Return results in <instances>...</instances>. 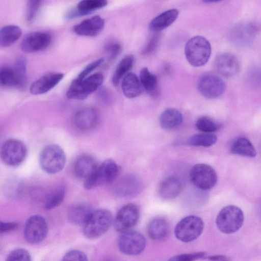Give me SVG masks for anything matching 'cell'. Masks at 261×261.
I'll return each mask as SVG.
<instances>
[{"label":"cell","instance_id":"obj_1","mask_svg":"<svg viewBox=\"0 0 261 261\" xmlns=\"http://www.w3.org/2000/svg\"><path fill=\"white\" fill-rule=\"evenodd\" d=\"M211 54V46L204 37L195 36L190 39L185 48V57L190 64L201 67L208 61Z\"/></svg>","mask_w":261,"mask_h":261},{"label":"cell","instance_id":"obj_2","mask_svg":"<svg viewBox=\"0 0 261 261\" xmlns=\"http://www.w3.org/2000/svg\"><path fill=\"white\" fill-rule=\"evenodd\" d=\"M113 221L112 215L109 211L99 209L93 211L83 225V233L90 239L100 237L108 231Z\"/></svg>","mask_w":261,"mask_h":261},{"label":"cell","instance_id":"obj_3","mask_svg":"<svg viewBox=\"0 0 261 261\" xmlns=\"http://www.w3.org/2000/svg\"><path fill=\"white\" fill-rule=\"evenodd\" d=\"M244 214L237 206L227 205L219 212L216 220L218 229L222 233L230 234L239 230L244 222Z\"/></svg>","mask_w":261,"mask_h":261},{"label":"cell","instance_id":"obj_4","mask_svg":"<svg viewBox=\"0 0 261 261\" xmlns=\"http://www.w3.org/2000/svg\"><path fill=\"white\" fill-rule=\"evenodd\" d=\"M120 172L119 165L113 160L109 159L98 165L94 172L84 182L86 190L111 183L116 179Z\"/></svg>","mask_w":261,"mask_h":261},{"label":"cell","instance_id":"obj_5","mask_svg":"<svg viewBox=\"0 0 261 261\" xmlns=\"http://www.w3.org/2000/svg\"><path fill=\"white\" fill-rule=\"evenodd\" d=\"M104 80L101 73H95L83 80L75 79L71 83L67 92L68 98L83 100L94 91L98 90Z\"/></svg>","mask_w":261,"mask_h":261},{"label":"cell","instance_id":"obj_6","mask_svg":"<svg viewBox=\"0 0 261 261\" xmlns=\"http://www.w3.org/2000/svg\"><path fill=\"white\" fill-rule=\"evenodd\" d=\"M39 163L43 171L48 174H55L64 168L66 155L59 146L50 144L45 147L40 152Z\"/></svg>","mask_w":261,"mask_h":261},{"label":"cell","instance_id":"obj_7","mask_svg":"<svg viewBox=\"0 0 261 261\" xmlns=\"http://www.w3.org/2000/svg\"><path fill=\"white\" fill-rule=\"evenodd\" d=\"M204 223L201 218L194 215L184 217L176 224L174 229L175 237L182 242L196 240L202 233Z\"/></svg>","mask_w":261,"mask_h":261},{"label":"cell","instance_id":"obj_8","mask_svg":"<svg viewBox=\"0 0 261 261\" xmlns=\"http://www.w3.org/2000/svg\"><path fill=\"white\" fill-rule=\"evenodd\" d=\"M189 176L192 184L202 190L213 188L218 179L215 169L210 165L203 163L194 165L190 170Z\"/></svg>","mask_w":261,"mask_h":261},{"label":"cell","instance_id":"obj_9","mask_svg":"<svg viewBox=\"0 0 261 261\" xmlns=\"http://www.w3.org/2000/svg\"><path fill=\"white\" fill-rule=\"evenodd\" d=\"M27 149L25 144L16 139H9L2 145L1 156L8 166L14 167L21 164L25 160Z\"/></svg>","mask_w":261,"mask_h":261},{"label":"cell","instance_id":"obj_10","mask_svg":"<svg viewBox=\"0 0 261 261\" xmlns=\"http://www.w3.org/2000/svg\"><path fill=\"white\" fill-rule=\"evenodd\" d=\"M118 246L120 251L124 254L138 255L145 249L146 239L142 233L130 230L121 233Z\"/></svg>","mask_w":261,"mask_h":261},{"label":"cell","instance_id":"obj_11","mask_svg":"<svg viewBox=\"0 0 261 261\" xmlns=\"http://www.w3.org/2000/svg\"><path fill=\"white\" fill-rule=\"evenodd\" d=\"M140 217V209L135 203H127L117 212L114 220V227L116 231L122 233L134 227Z\"/></svg>","mask_w":261,"mask_h":261},{"label":"cell","instance_id":"obj_12","mask_svg":"<svg viewBox=\"0 0 261 261\" xmlns=\"http://www.w3.org/2000/svg\"><path fill=\"white\" fill-rule=\"evenodd\" d=\"M48 232L47 223L44 218L39 215L31 216L27 220L24 227V238L31 244L42 242Z\"/></svg>","mask_w":261,"mask_h":261},{"label":"cell","instance_id":"obj_13","mask_svg":"<svg viewBox=\"0 0 261 261\" xmlns=\"http://www.w3.org/2000/svg\"><path fill=\"white\" fill-rule=\"evenodd\" d=\"M225 84L218 75L206 73L202 75L198 80L197 88L200 93L208 99L219 97L225 90Z\"/></svg>","mask_w":261,"mask_h":261},{"label":"cell","instance_id":"obj_14","mask_svg":"<svg viewBox=\"0 0 261 261\" xmlns=\"http://www.w3.org/2000/svg\"><path fill=\"white\" fill-rule=\"evenodd\" d=\"M260 27L254 22H243L237 24L231 32L230 37L231 42L240 47L248 45L253 40Z\"/></svg>","mask_w":261,"mask_h":261},{"label":"cell","instance_id":"obj_15","mask_svg":"<svg viewBox=\"0 0 261 261\" xmlns=\"http://www.w3.org/2000/svg\"><path fill=\"white\" fill-rule=\"evenodd\" d=\"M51 41V35L47 32L35 31L27 34L20 43V48L24 53H31L47 48Z\"/></svg>","mask_w":261,"mask_h":261},{"label":"cell","instance_id":"obj_16","mask_svg":"<svg viewBox=\"0 0 261 261\" xmlns=\"http://www.w3.org/2000/svg\"><path fill=\"white\" fill-rule=\"evenodd\" d=\"M143 189L141 180L137 176L127 174L122 177L116 184L115 193L121 197H132L139 194Z\"/></svg>","mask_w":261,"mask_h":261},{"label":"cell","instance_id":"obj_17","mask_svg":"<svg viewBox=\"0 0 261 261\" xmlns=\"http://www.w3.org/2000/svg\"><path fill=\"white\" fill-rule=\"evenodd\" d=\"M214 65L217 72L226 77L234 76L239 72L240 68L237 58L228 53L218 55L214 61Z\"/></svg>","mask_w":261,"mask_h":261},{"label":"cell","instance_id":"obj_18","mask_svg":"<svg viewBox=\"0 0 261 261\" xmlns=\"http://www.w3.org/2000/svg\"><path fill=\"white\" fill-rule=\"evenodd\" d=\"M63 77L64 74L60 72H50L45 74L31 84L30 92L34 95L45 93L56 87Z\"/></svg>","mask_w":261,"mask_h":261},{"label":"cell","instance_id":"obj_19","mask_svg":"<svg viewBox=\"0 0 261 261\" xmlns=\"http://www.w3.org/2000/svg\"><path fill=\"white\" fill-rule=\"evenodd\" d=\"M98 119V114L95 109L85 108L76 112L73 122L78 129L87 132L93 129L96 126Z\"/></svg>","mask_w":261,"mask_h":261},{"label":"cell","instance_id":"obj_20","mask_svg":"<svg viewBox=\"0 0 261 261\" xmlns=\"http://www.w3.org/2000/svg\"><path fill=\"white\" fill-rule=\"evenodd\" d=\"M104 27V19L96 15L77 24L73 30L76 34L80 36L95 37L102 31Z\"/></svg>","mask_w":261,"mask_h":261},{"label":"cell","instance_id":"obj_21","mask_svg":"<svg viewBox=\"0 0 261 261\" xmlns=\"http://www.w3.org/2000/svg\"><path fill=\"white\" fill-rule=\"evenodd\" d=\"M182 190L181 180L176 176H170L164 179L159 187V194L164 200L177 197Z\"/></svg>","mask_w":261,"mask_h":261},{"label":"cell","instance_id":"obj_22","mask_svg":"<svg viewBox=\"0 0 261 261\" xmlns=\"http://www.w3.org/2000/svg\"><path fill=\"white\" fill-rule=\"evenodd\" d=\"M95 160L87 154L79 156L75 161L73 171L75 175L81 178L87 179L94 172L98 167Z\"/></svg>","mask_w":261,"mask_h":261},{"label":"cell","instance_id":"obj_23","mask_svg":"<svg viewBox=\"0 0 261 261\" xmlns=\"http://www.w3.org/2000/svg\"><path fill=\"white\" fill-rule=\"evenodd\" d=\"M169 232L168 222L163 217L154 218L147 225V233L153 240H163L168 236Z\"/></svg>","mask_w":261,"mask_h":261},{"label":"cell","instance_id":"obj_24","mask_svg":"<svg viewBox=\"0 0 261 261\" xmlns=\"http://www.w3.org/2000/svg\"><path fill=\"white\" fill-rule=\"evenodd\" d=\"M121 89L124 95L128 98L138 97L144 89L139 78L130 72L122 80Z\"/></svg>","mask_w":261,"mask_h":261},{"label":"cell","instance_id":"obj_25","mask_svg":"<svg viewBox=\"0 0 261 261\" xmlns=\"http://www.w3.org/2000/svg\"><path fill=\"white\" fill-rule=\"evenodd\" d=\"M92 208L89 204L77 203L69 210L68 217L69 221L75 225H84L93 212Z\"/></svg>","mask_w":261,"mask_h":261},{"label":"cell","instance_id":"obj_26","mask_svg":"<svg viewBox=\"0 0 261 261\" xmlns=\"http://www.w3.org/2000/svg\"><path fill=\"white\" fill-rule=\"evenodd\" d=\"M178 14V11L175 9L163 12L151 20L149 24L150 29L154 32L164 30L175 21Z\"/></svg>","mask_w":261,"mask_h":261},{"label":"cell","instance_id":"obj_27","mask_svg":"<svg viewBox=\"0 0 261 261\" xmlns=\"http://www.w3.org/2000/svg\"><path fill=\"white\" fill-rule=\"evenodd\" d=\"M159 121L162 128L166 129H173L178 127L182 124L183 116L178 110L168 108L162 113Z\"/></svg>","mask_w":261,"mask_h":261},{"label":"cell","instance_id":"obj_28","mask_svg":"<svg viewBox=\"0 0 261 261\" xmlns=\"http://www.w3.org/2000/svg\"><path fill=\"white\" fill-rule=\"evenodd\" d=\"M139 79L144 89L152 97L158 96L160 90L156 76L151 73L147 68H142Z\"/></svg>","mask_w":261,"mask_h":261},{"label":"cell","instance_id":"obj_29","mask_svg":"<svg viewBox=\"0 0 261 261\" xmlns=\"http://www.w3.org/2000/svg\"><path fill=\"white\" fill-rule=\"evenodd\" d=\"M230 150L232 154L248 158H253L256 155V150L252 143L244 137L236 139L232 142Z\"/></svg>","mask_w":261,"mask_h":261},{"label":"cell","instance_id":"obj_30","mask_svg":"<svg viewBox=\"0 0 261 261\" xmlns=\"http://www.w3.org/2000/svg\"><path fill=\"white\" fill-rule=\"evenodd\" d=\"M21 29L16 25H7L0 31L1 47H9L16 42L21 36Z\"/></svg>","mask_w":261,"mask_h":261},{"label":"cell","instance_id":"obj_31","mask_svg":"<svg viewBox=\"0 0 261 261\" xmlns=\"http://www.w3.org/2000/svg\"><path fill=\"white\" fill-rule=\"evenodd\" d=\"M134 58L132 55L124 57L117 65L112 76V83L117 86L121 80L126 75L132 68Z\"/></svg>","mask_w":261,"mask_h":261},{"label":"cell","instance_id":"obj_32","mask_svg":"<svg viewBox=\"0 0 261 261\" xmlns=\"http://www.w3.org/2000/svg\"><path fill=\"white\" fill-rule=\"evenodd\" d=\"M217 140V136L212 133H201L189 137L187 143L191 146L208 147L214 145Z\"/></svg>","mask_w":261,"mask_h":261},{"label":"cell","instance_id":"obj_33","mask_svg":"<svg viewBox=\"0 0 261 261\" xmlns=\"http://www.w3.org/2000/svg\"><path fill=\"white\" fill-rule=\"evenodd\" d=\"M0 83L2 86L7 87L20 88L19 80L14 68L4 66L0 70Z\"/></svg>","mask_w":261,"mask_h":261},{"label":"cell","instance_id":"obj_34","mask_svg":"<svg viewBox=\"0 0 261 261\" xmlns=\"http://www.w3.org/2000/svg\"><path fill=\"white\" fill-rule=\"evenodd\" d=\"M107 3L105 0H84L80 1L75 7L83 16L105 7Z\"/></svg>","mask_w":261,"mask_h":261},{"label":"cell","instance_id":"obj_35","mask_svg":"<svg viewBox=\"0 0 261 261\" xmlns=\"http://www.w3.org/2000/svg\"><path fill=\"white\" fill-rule=\"evenodd\" d=\"M195 126L198 130L205 133L216 132L221 128V124L219 122L207 116L199 118Z\"/></svg>","mask_w":261,"mask_h":261},{"label":"cell","instance_id":"obj_36","mask_svg":"<svg viewBox=\"0 0 261 261\" xmlns=\"http://www.w3.org/2000/svg\"><path fill=\"white\" fill-rule=\"evenodd\" d=\"M65 195V190L64 187H60L51 193L47 198L44 208L51 210L59 205L63 201Z\"/></svg>","mask_w":261,"mask_h":261},{"label":"cell","instance_id":"obj_37","mask_svg":"<svg viewBox=\"0 0 261 261\" xmlns=\"http://www.w3.org/2000/svg\"><path fill=\"white\" fill-rule=\"evenodd\" d=\"M14 69L19 80L20 88H23L27 83V60L25 58L20 56L15 61Z\"/></svg>","mask_w":261,"mask_h":261},{"label":"cell","instance_id":"obj_38","mask_svg":"<svg viewBox=\"0 0 261 261\" xmlns=\"http://www.w3.org/2000/svg\"><path fill=\"white\" fill-rule=\"evenodd\" d=\"M41 1H28L26 10V21L28 24L32 23L37 17L42 6Z\"/></svg>","mask_w":261,"mask_h":261},{"label":"cell","instance_id":"obj_39","mask_svg":"<svg viewBox=\"0 0 261 261\" xmlns=\"http://www.w3.org/2000/svg\"><path fill=\"white\" fill-rule=\"evenodd\" d=\"M5 261H31V256L26 249L17 248L10 252Z\"/></svg>","mask_w":261,"mask_h":261},{"label":"cell","instance_id":"obj_40","mask_svg":"<svg viewBox=\"0 0 261 261\" xmlns=\"http://www.w3.org/2000/svg\"><path fill=\"white\" fill-rule=\"evenodd\" d=\"M205 254L204 252L180 254L172 256L168 261H194L205 257Z\"/></svg>","mask_w":261,"mask_h":261},{"label":"cell","instance_id":"obj_41","mask_svg":"<svg viewBox=\"0 0 261 261\" xmlns=\"http://www.w3.org/2000/svg\"><path fill=\"white\" fill-rule=\"evenodd\" d=\"M62 261H88L86 254L79 250H71L64 255Z\"/></svg>","mask_w":261,"mask_h":261},{"label":"cell","instance_id":"obj_42","mask_svg":"<svg viewBox=\"0 0 261 261\" xmlns=\"http://www.w3.org/2000/svg\"><path fill=\"white\" fill-rule=\"evenodd\" d=\"M107 53L109 55V62L115 60L120 54L121 50V45L117 42H110L107 43L105 47Z\"/></svg>","mask_w":261,"mask_h":261},{"label":"cell","instance_id":"obj_43","mask_svg":"<svg viewBox=\"0 0 261 261\" xmlns=\"http://www.w3.org/2000/svg\"><path fill=\"white\" fill-rule=\"evenodd\" d=\"M103 62L104 59L100 58L91 62L81 71L76 79L79 80H83L86 78L90 73L99 66Z\"/></svg>","mask_w":261,"mask_h":261},{"label":"cell","instance_id":"obj_44","mask_svg":"<svg viewBox=\"0 0 261 261\" xmlns=\"http://www.w3.org/2000/svg\"><path fill=\"white\" fill-rule=\"evenodd\" d=\"M160 39V36L155 34L151 36L143 50V54L148 55L151 54L155 49Z\"/></svg>","mask_w":261,"mask_h":261},{"label":"cell","instance_id":"obj_45","mask_svg":"<svg viewBox=\"0 0 261 261\" xmlns=\"http://www.w3.org/2000/svg\"><path fill=\"white\" fill-rule=\"evenodd\" d=\"M249 82L253 87H258L261 86V68H255L250 72Z\"/></svg>","mask_w":261,"mask_h":261},{"label":"cell","instance_id":"obj_46","mask_svg":"<svg viewBox=\"0 0 261 261\" xmlns=\"http://www.w3.org/2000/svg\"><path fill=\"white\" fill-rule=\"evenodd\" d=\"M18 227V224L14 222H1L0 223V232L1 233L10 232L15 230Z\"/></svg>","mask_w":261,"mask_h":261},{"label":"cell","instance_id":"obj_47","mask_svg":"<svg viewBox=\"0 0 261 261\" xmlns=\"http://www.w3.org/2000/svg\"><path fill=\"white\" fill-rule=\"evenodd\" d=\"M106 89L102 88L98 93L99 98L104 102H108L110 100L109 93Z\"/></svg>","mask_w":261,"mask_h":261},{"label":"cell","instance_id":"obj_48","mask_svg":"<svg viewBox=\"0 0 261 261\" xmlns=\"http://www.w3.org/2000/svg\"><path fill=\"white\" fill-rule=\"evenodd\" d=\"M206 258L211 261H221L223 260L227 259L226 257L222 255H216L208 256L206 257Z\"/></svg>","mask_w":261,"mask_h":261},{"label":"cell","instance_id":"obj_49","mask_svg":"<svg viewBox=\"0 0 261 261\" xmlns=\"http://www.w3.org/2000/svg\"><path fill=\"white\" fill-rule=\"evenodd\" d=\"M221 261H228V259H225V260H221Z\"/></svg>","mask_w":261,"mask_h":261}]
</instances>
